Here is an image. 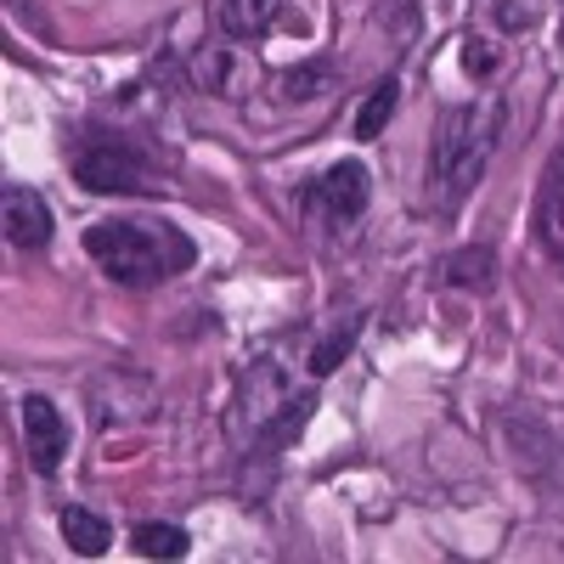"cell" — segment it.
<instances>
[{
	"label": "cell",
	"instance_id": "cell-1",
	"mask_svg": "<svg viewBox=\"0 0 564 564\" xmlns=\"http://www.w3.org/2000/svg\"><path fill=\"white\" fill-rule=\"evenodd\" d=\"M85 254L113 282L141 289V282H164L193 265V238L170 220H97L85 231Z\"/></svg>",
	"mask_w": 564,
	"mask_h": 564
},
{
	"label": "cell",
	"instance_id": "cell-2",
	"mask_svg": "<svg viewBox=\"0 0 564 564\" xmlns=\"http://www.w3.org/2000/svg\"><path fill=\"white\" fill-rule=\"evenodd\" d=\"M497 130H502V102H468V108H446L441 113L435 148H430V175L441 181L446 204H457L468 186L486 175Z\"/></svg>",
	"mask_w": 564,
	"mask_h": 564
},
{
	"label": "cell",
	"instance_id": "cell-3",
	"mask_svg": "<svg viewBox=\"0 0 564 564\" xmlns=\"http://www.w3.org/2000/svg\"><path fill=\"white\" fill-rule=\"evenodd\" d=\"M74 181L85 193H153V164L124 141H85L74 153Z\"/></svg>",
	"mask_w": 564,
	"mask_h": 564
},
{
	"label": "cell",
	"instance_id": "cell-4",
	"mask_svg": "<svg viewBox=\"0 0 564 564\" xmlns=\"http://www.w3.org/2000/svg\"><path fill=\"white\" fill-rule=\"evenodd\" d=\"M18 412H23V452H29V463L40 468V475H57L63 457H68V417L57 412L52 395H23Z\"/></svg>",
	"mask_w": 564,
	"mask_h": 564
},
{
	"label": "cell",
	"instance_id": "cell-5",
	"mask_svg": "<svg viewBox=\"0 0 564 564\" xmlns=\"http://www.w3.org/2000/svg\"><path fill=\"white\" fill-rule=\"evenodd\" d=\"M367 193H372V181H367V164L361 159H339V164H327L316 181H311V209H322L327 220H356L367 209Z\"/></svg>",
	"mask_w": 564,
	"mask_h": 564
},
{
	"label": "cell",
	"instance_id": "cell-6",
	"mask_svg": "<svg viewBox=\"0 0 564 564\" xmlns=\"http://www.w3.org/2000/svg\"><path fill=\"white\" fill-rule=\"evenodd\" d=\"M0 226H7V243L12 249H45L52 238V209L34 186H7L0 193Z\"/></svg>",
	"mask_w": 564,
	"mask_h": 564
},
{
	"label": "cell",
	"instance_id": "cell-7",
	"mask_svg": "<svg viewBox=\"0 0 564 564\" xmlns=\"http://www.w3.org/2000/svg\"><path fill=\"white\" fill-rule=\"evenodd\" d=\"M193 79L209 90V97L238 102V97H249V85H254V63L243 52H231V45H204V52L193 57Z\"/></svg>",
	"mask_w": 564,
	"mask_h": 564
},
{
	"label": "cell",
	"instance_id": "cell-8",
	"mask_svg": "<svg viewBox=\"0 0 564 564\" xmlns=\"http://www.w3.org/2000/svg\"><path fill=\"white\" fill-rule=\"evenodd\" d=\"M282 18V0H220V29L231 40H260Z\"/></svg>",
	"mask_w": 564,
	"mask_h": 564
},
{
	"label": "cell",
	"instance_id": "cell-9",
	"mask_svg": "<svg viewBox=\"0 0 564 564\" xmlns=\"http://www.w3.org/2000/svg\"><path fill=\"white\" fill-rule=\"evenodd\" d=\"M63 542L79 553V558H102L108 553V542H113V531H108V520L102 513H90V508H63Z\"/></svg>",
	"mask_w": 564,
	"mask_h": 564
},
{
	"label": "cell",
	"instance_id": "cell-10",
	"mask_svg": "<svg viewBox=\"0 0 564 564\" xmlns=\"http://www.w3.org/2000/svg\"><path fill=\"white\" fill-rule=\"evenodd\" d=\"M542 238H547V249L564 260V153L553 159L547 186H542Z\"/></svg>",
	"mask_w": 564,
	"mask_h": 564
},
{
	"label": "cell",
	"instance_id": "cell-11",
	"mask_svg": "<svg viewBox=\"0 0 564 564\" xmlns=\"http://www.w3.org/2000/svg\"><path fill=\"white\" fill-rule=\"evenodd\" d=\"M130 542H135L141 558H181V553H186V531H181V525H153V520L135 525Z\"/></svg>",
	"mask_w": 564,
	"mask_h": 564
},
{
	"label": "cell",
	"instance_id": "cell-12",
	"mask_svg": "<svg viewBox=\"0 0 564 564\" xmlns=\"http://www.w3.org/2000/svg\"><path fill=\"white\" fill-rule=\"evenodd\" d=\"M390 113H395V79H384V85H372V90H367V102H361V113H356V135H361V141L384 135Z\"/></svg>",
	"mask_w": 564,
	"mask_h": 564
},
{
	"label": "cell",
	"instance_id": "cell-13",
	"mask_svg": "<svg viewBox=\"0 0 564 564\" xmlns=\"http://www.w3.org/2000/svg\"><path fill=\"white\" fill-rule=\"evenodd\" d=\"M491 265H497L491 249H463L452 260V282H457V289H468V282H491Z\"/></svg>",
	"mask_w": 564,
	"mask_h": 564
},
{
	"label": "cell",
	"instance_id": "cell-14",
	"mask_svg": "<svg viewBox=\"0 0 564 564\" xmlns=\"http://www.w3.org/2000/svg\"><path fill=\"white\" fill-rule=\"evenodd\" d=\"M350 339H356V322L345 327V334H327V339L311 350V372H316V379H322V372H334V367L350 356Z\"/></svg>",
	"mask_w": 564,
	"mask_h": 564
},
{
	"label": "cell",
	"instance_id": "cell-15",
	"mask_svg": "<svg viewBox=\"0 0 564 564\" xmlns=\"http://www.w3.org/2000/svg\"><path fill=\"white\" fill-rule=\"evenodd\" d=\"M322 79H327L322 68H294V74H282V97H300L305 102V97H316V90H322Z\"/></svg>",
	"mask_w": 564,
	"mask_h": 564
}]
</instances>
